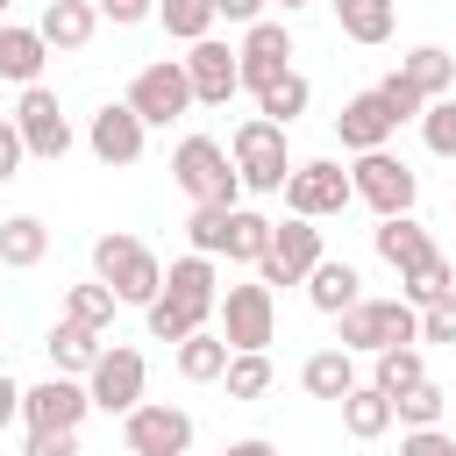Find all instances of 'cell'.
<instances>
[{"label":"cell","mask_w":456,"mask_h":456,"mask_svg":"<svg viewBox=\"0 0 456 456\" xmlns=\"http://www.w3.org/2000/svg\"><path fill=\"white\" fill-rule=\"evenodd\" d=\"M171 178H178V192L192 207H242V171L214 135H185L171 150Z\"/></svg>","instance_id":"1"},{"label":"cell","mask_w":456,"mask_h":456,"mask_svg":"<svg viewBox=\"0 0 456 456\" xmlns=\"http://www.w3.org/2000/svg\"><path fill=\"white\" fill-rule=\"evenodd\" d=\"M93 278H100L121 306H150V299L164 292V264H157V249L135 242V235H121V228L93 242Z\"/></svg>","instance_id":"2"},{"label":"cell","mask_w":456,"mask_h":456,"mask_svg":"<svg viewBox=\"0 0 456 456\" xmlns=\"http://www.w3.org/2000/svg\"><path fill=\"white\" fill-rule=\"evenodd\" d=\"M399 342H420V306H406L399 292L392 299H356L335 321V349H349V356H378V349H399Z\"/></svg>","instance_id":"3"},{"label":"cell","mask_w":456,"mask_h":456,"mask_svg":"<svg viewBox=\"0 0 456 456\" xmlns=\"http://www.w3.org/2000/svg\"><path fill=\"white\" fill-rule=\"evenodd\" d=\"M228 157H235V171H242V192H285V178H292L285 128H278V121H264V114H249V121L235 128Z\"/></svg>","instance_id":"4"},{"label":"cell","mask_w":456,"mask_h":456,"mask_svg":"<svg viewBox=\"0 0 456 456\" xmlns=\"http://www.w3.org/2000/svg\"><path fill=\"white\" fill-rule=\"evenodd\" d=\"M349 185H356V200H363L378 221H392V214H413V200H420V178H413V164H406V157H392V150H363V157L349 164Z\"/></svg>","instance_id":"5"},{"label":"cell","mask_w":456,"mask_h":456,"mask_svg":"<svg viewBox=\"0 0 456 456\" xmlns=\"http://www.w3.org/2000/svg\"><path fill=\"white\" fill-rule=\"evenodd\" d=\"M128 107L142 114V128H171L185 121L200 100H192V78H185V57H164V64H142L135 86H128Z\"/></svg>","instance_id":"6"},{"label":"cell","mask_w":456,"mask_h":456,"mask_svg":"<svg viewBox=\"0 0 456 456\" xmlns=\"http://www.w3.org/2000/svg\"><path fill=\"white\" fill-rule=\"evenodd\" d=\"M356 200V185H349V171L335 164V157H306V164H292V178H285V214H299V221H328V214H342Z\"/></svg>","instance_id":"7"},{"label":"cell","mask_w":456,"mask_h":456,"mask_svg":"<svg viewBox=\"0 0 456 456\" xmlns=\"http://www.w3.org/2000/svg\"><path fill=\"white\" fill-rule=\"evenodd\" d=\"M221 342L242 356V349H271L278 342V299H271V285L256 278V285H228L221 292Z\"/></svg>","instance_id":"8"},{"label":"cell","mask_w":456,"mask_h":456,"mask_svg":"<svg viewBox=\"0 0 456 456\" xmlns=\"http://www.w3.org/2000/svg\"><path fill=\"white\" fill-rule=\"evenodd\" d=\"M142 385H150V363H142V349H128V342L100 349V363L86 370V392H93V406H100V413H121V420L142 406Z\"/></svg>","instance_id":"9"},{"label":"cell","mask_w":456,"mask_h":456,"mask_svg":"<svg viewBox=\"0 0 456 456\" xmlns=\"http://www.w3.org/2000/svg\"><path fill=\"white\" fill-rule=\"evenodd\" d=\"M121 442H128V456H192V413L171 399H142L121 420Z\"/></svg>","instance_id":"10"},{"label":"cell","mask_w":456,"mask_h":456,"mask_svg":"<svg viewBox=\"0 0 456 456\" xmlns=\"http://www.w3.org/2000/svg\"><path fill=\"white\" fill-rule=\"evenodd\" d=\"M14 128H21V150L28 157H43V164H64L71 157V121H64V107H57L50 86H21Z\"/></svg>","instance_id":"11"},{"label":"cell","mask_w":456,"mask_h":456,"mask_svg":"<svg viewBox=\"0 0 456 456\" xmlns=\"http://www.w3.org/2000/svg\"><path fill=\"white\" fill-rule=\"evenodd\" d=\"M314 264H321V228L299 221V214H285V221L271 228V249H264L256 278H264V285H306Z\"/></svg>","instance_id":"12"},{"label":"cell","mask_w":456,"mask_h":456,"mask_svg":"<svg viewBox=\"0 0 456 456\" xmlns=\"http://www.w3.org/2000/svg\"><path fill=\"white\" fill-rule=\"evenodd\" d=\"M235 64H242V86H249V93H264L271 78H285V71H292V28H285V21H256V28H242Z\"/></svg>","instance_id":"13"},{"label":"cell","mask_w":456,"mask_h":456,"mask_svg":"<svg viewBox=\"0 0 456 456\" xmlns=\"http://www.w3.org/2000/svg\"><path fill=\"white\" fill-rule=\"evenodd\" d=\"M185 78H192V100H200V107H228V100L242 93V64H235V50L214 43V36L185 50Z\"/></svg>","instance_id":"14"},{"label":"cell","mask_w":456,"mask_h":456,"mask_svg":"<svg viewBox=\"0 0 456 456\" xmlns=\"http://www.w3.org/2000/svg\"><path fill=\"white\" fill-rule=\"evenodd\" d=\"M86 142H93V157H100V164H135V157H142V142H150V128H142V114H135L128 100H107V107L93 114Z\"/></svg>","instance_id":"15"},{"label":"cell","mask_w":456,"mask_h":456,"mask_svg":"<svg viewBox=\"0 0 456 456\" xmlns=\"http://www.w3.org/2000/svg\"><path fill=\"white\" fill-rule=\"evenodd\" d=\"M86 413H93V392L78 378H43V385L21 392V420L28 428H78Z\"/></svg>","instance_id":"16"},{"label":"cell","mask_w":456,"mask_h":456,"mask_svg":"<svg viewBox=\"0 0 456 456\" xmlns=\"http://www.w3.org/2000/svg\"><path fill=\"white\" fill-rule=\"evenodd\" d=\"M392 128H399V121H392V107L378 100V86L349 93V100H342V114H335V135H342V150H356V157H363V150H385V142H392Z\"/></svg>","instance_id":"17"},{"label":"cell","mask_w":456,"mask_h":456,"mask_svg":"<svg viewBox=\"0 0 456 456\" xmlns=\"http://www.w3.org/2000/svg\"><path fill=\"white\" fill-rule=\"evenodd\" d=\"M164 299H178L185 314H221V278H214V256H200V249H185L171 271H164Z\"/></svg>","instance_id":"18"},{"label":"cell","mask_w":456,"mask_h":456,"mask_svg":"<svg viewBox=\"0 0 456 456\" xmlns=\"http://www.w3.org/2000/svg\"><path fill=\"white\" fill-rule=\"evenodd\" d=\"M306 299H314V314H349L356 299H363V278H356V264L349 256H321L314 264V278H306Z\"/></svg>","instance_id":"19"},{"label":"cell","mask_w":456,"mask_h":456,"mask_svg":"<svg viewBox=\"0 0 456 456\" xmlns=\"http://www.w3.org/2000/svg\"><path fill=\"white\" fill-rule=\"evenodd\" d=\"M370 242H378V256H385L392 271H413V264H428V256H435V235H428L413 214L378 221V228H370Z\"/></svg>","instance_id":"20"},{"label":"cell","mask_w":456,"mask_h":456,"mask_svg":"<svg viewBox=\"0 0 456 456\" xmlns=\"http://www.w3.org/2000/svg\"><path fill=\"white\" fill-rule=\"evenodd\" d=\"M93 28H100V7H93V0H50L43 21H36V36H43L50 50H86Z\"/></svg>","instance_id":"21"},{"label":"cell","mask_w":456,"mask_h":456,"mask_svg":"<svg viewBox=\"0 0 456 456\" xmlns=\"http://www.w3.org/2000/svg\"><path fill=\"white\" fill-rule=\"evenodd\" d=\"M43 64H50V43L21 21H0V78L14 86H43Z\"/></svg>","instance_id":"22"},{"label":"cell","mask_w":456,"mask_h":456,"mask_svg":"<svg viewBox=\"0 0 456 456\" xmlns=\"http://www.w3.org/2000/svg\"><path fill=\"white\" fill-rule=\"evenodd\" d=\"M399 78H406L420 100H449V93H456V57H449L442 43H420V50L399 57Z\"/></svg>","instance_id":"23"},{"label":"cell","mask_w":456,"mask_h":456,"mask_svg":"<svg viewBox=\"0 0 456 456\" xmlns=\"http://www.w3.org/2000/svg\"><path fill=\"white\" fill-rule=\"evenodd\" d=\"M299 385H306L314 399H335V406H342V399L356 392V356L328 342V349H314V356L299 363Z\"/></svg>","instance_id":"24"},{"label":"cell","mask_w":456,"mask_h":456,"mask_svg":"<svg viewBox=\"0 0 456 456\" xmlns=\"http://www.w3.org/2000/svg\"><path fill=\"white\" fill-rule=\"evenodd\" d=\"M43 349H50V363H57V378H86V370L100 363V349H107V342H100L93 328H78V321H57Z\"/></svg>","instance_id":"25"},{"label":"cell","mask_w":456,"mask_h":456,"mask_svg":"<svg viewBox=\"0 0 456 456\" xmlns=\"http://www.w3.org/2000/svg\"><path fill=\"white\" fill-rule=\"evenodd\" d=\"M43 256H50V228L36 214H7L0 221V264L7 271H36Z\"/></svg>","instance_id":"26"},{"label":"cell","mask_w":456,"mask_h":456,"mask_svg":"<svg viewBox=\"0 0 456 456\" xmlns=\"http://www.w3.org/2000/svg\"><path fill=\"white\" fill-rule=\"evenodd\" d=\"M328 7H335V28L349 43H385L399 21V0H328Z\"/></svg>","instance_id":"27"},{"label":"cell","mask_w":456,"mask_h":456,"mask_svg":"<svg viewBox=\"0 0 456 456\" xmlns=\"http://www.w3.org/2000/svg\"><path fill=\"white\" fill-rule=\"evenodd\" d=\"M228 356H235V349L200 328V335L178 342V378H185V385H214V378H228Z\"/></svg>","instance_id":"28"},{"label":"cell","mask_w":456,"mask_h":456,"mask_svg":"<svg viewBox=\"0 0 456 456\" xmlns=\"http://www.w3.org/2000/svg\"><path fill=\"white\" fill-rule=\"evenodd\" d=\"M385 399H406L413 385H428V356L413 349V342H399V349H378V378H370Z\"/></svg>","instance_id":"29"},{"label":"cell","mask_w":456,"mask_h":456,"mask_svg":"<svg viewBox=\"0 0 456 456\" xmlns=\"http://www.w3.org/2000/svg\"><path fill=\"white\" fill-rule=\"evenodd\" d=\"M392 420H399V413H392V399H385L378 385H356V392L342 399V428H349L356 442H378V435H385Z\"/></svg>","instance_id":"30"},{"label":"cell","mask_w":456,"mask_h":456,"mask_svg":"<svg viewBox=\"0 0 456 456\" xmlns=\"http://www.w3.org/2000/svg\"><path fill=\"white\" fill-rule=\"evenodd\" d=\"M306 100H314V86H306L299 71H285V78H271V86L256 93V114H264V121H278V128H292V121L306 114Z\"/></svg>","instance_id":"31"},{"label":"cell","mask_w":456,"mask_h":456,"mask_svg":"<svg viewBox=\"0 0 456 456\" xmlns=\"http://www.w3.org/2000/svg\"><path fill=\"white\" fill-rule=\"evenodd\" d=\"M271 228H278V221H264L256 207H235V214H228V264H264Z\"/></svg>","instance_id":"32"},{"label":"cell","mask_w":456,"mask_h":456,"mask_svg":"<svg viewBox=\"0 0 456 456\" xmlns=\"http://www.w3.org/2000/svg\"><path fill=\"white\" fill-rule=\"evenodd\" d=\"M449 285H456V271H449V256H442V249H435L428 264L399 271V299H406V306H435V299H442Z\"/></svg>","instance_id":"33"},{"label":"cell","mask_w":456,"mask_h":456,"mask_svg":"<svg viewBox=\"0 0 456 456\" xmlns=\"http://www.w3.org/2000/svg\"><path fill=\"white\" fill-rule=\"evenodd\" d=\"M114 306H121V299H114L100 278L64 292V321H78V328H93V335H107V328H114Z\"/></svg>","instance_id":"34"},{"label":"cell","mask_w":456,"mask_h":456,"mask_svg":"<svg viewBox=\"0 0 456 456\" xmlns=\"http://www.w3.org/2000/svg\"><path fill=\"white\" fill-rule=\"evenodd\" d=\"M157 21H164L178 43H207L221 14H214V0H157Z\"/></svg>","instance_id":"35"},{"label":"cell","mask_w":456,"mask_h":456,"mask_svg":"<svg viewBox=\"0 0 456 456\" xmlns=\"http://www.w3.org/2000/svg\"><path fill=\"white\" fill-rule=\"evenodd\" d=\"M271 378H278L271 356H264V349H242V356H228V378H221V385H228V399H264Z\"/></svg>","instance_id":"36"},{"label":"cell","mask_w":456,"mask_h":456,"mask_svg":"<svg viewBox=\"0 0 456 456\" xmlns=\"http://www.w3.org/2000/svg\"><path fill=\"white\" fill-rule=\"evenodd\" d=\"M142 314H150V335H157V342H171V349H178L185 335H200V328H207L200 314H185V306H178V299H164V292H157Z\"/></svg>","instance_id":"37"},{"label":"cell","mask_w":456,"mask_h":456,"mask_svg":"<svg viewBox=\"0 0 456 456\" xmlns=\"http://www.w3.org/2000/svg\"><path fill=\"white\" fill-rule=\"evenodd\" d=\"M228 214H235V207H192L185 235H192L200 256H228Z\"/></svg>","instance_id":"38"},{"label":"cell","mask_w":456,"mask_h":456,"mask_svg":"<svg viewBox=\"0 0 456 456\" xmlns=\"http://www.w3.org/2000/svg\"><path fill=\"white\" fill-rule=\"evenodd\" d=\"M442 406H449V392L428 378V385H413L406 399H392V413L406 420V428H442Z\"/></svg>","instance_id":"39"},{"label":"cell","mask_w":456,"mask_h":456,"mask_svg":"<svg viewBox=\"0 0 456 456\" xmlns=\"http://www.w3.org/2000/svg\"><path fill=\"white\" fill-rule=\"evenodd\" d=\"M420 135H428V150H435V157H449V164H456V93H449V100H428Z\"/></svg>","instance_id":"40"},{"label":"cell","mask_w":456,"mask_h":456,"mask_svg":"<svg viewBox=\"0 0 456 456\" xmlns=\"http://www.w3.org/2000/svg\"><path fill=\"white\" fill-rule=\"evenodd\" d=\"M378 100L392 107V121H420V114H428V100H420V93H413L399 71H385V78H378Z\"/></svg>","instance_id":"41"},{"label":"cell","mask_w":456,"mask_h":456,"mask_svg":"<svg viewBox=\"0 0 456 456\" xmlns=\"http://www.w3.org/2000/svg\"><path fill=\"white\" fill-rule=\"evenodd\" d=\"M420 342H456V285L435 306H420Z\"/></svg>","instance_id":"42"},{"label":"cell","mask_w":456,"mask_h":456,"mask_svg":"<svg viewBox=\"0 0 456 456\" xmlns=\"http://www.w3.org/2000/svg\"><path fill=\"white\" fill-rule=\"evenodd\" d=\"M21 456H78V428H28Z\"/></svg>","instance_id":"43"},{"label":"cell","mask_w":456,"mask_h":456,"mask_svg":"<svg viewBox=\"0 0 456 456\" xmlns=\"http://www.w3.org/2000/svg\"><path fill=\"white\" fill-rule=\"evenodd\" d=\"M399 456H456V435H442V428H406V435H399Z\"/></svg>","instance_id":"44"},{"label":"cell","mask_w":456,"mask_h":456,"mask_svg":"<svg viewBox=\"0 0 456 456\" xmlns=\"http://www.w3.org/2000/svg\"><path fill=\"white\" fill-rule=\"evenodd\" d=\"M21 157H28L21 150V128H14V114H0V185L21 178Z\"/></svg>","instance_id":"45"},{"label":"cell","mask_w":456,"mask_h":456,"mask_svg":"<svg viewBox=\"0 0 456 456\" xmlns=\"http://www.w3.org/2000/svg\"><path fill=\"white\" fill-rule=\"evenodd\" d=\"M100 14H107L114 28H135V21H150V14H157V0H100Z\"/></svg>","instance_id":"46"},{"label":"cell","mask_w":456,"mask_h":456,"mask_svg":"<svg viewBox=\"0 0 456 456\" xmlns=\"http://www.w3.org/2000/svg\"><path fill=\"white\" fill-rule=\"evenodd\" d=\"M264 7H271V0H214V14H221V21H235V28H256V21H264Z\"/></svg>","instance_id":"47"},{"label":"cell","mask_w":456,"mask_h":456,"mask_svg":"<svg viewBox=\"0 0 456 456\" xmlns=\"http://www.w3.org/2000/svg\"><path fill=\"white\" fill-rule=\"evenodd\" d=\"M21 392H28V385H14V378L0 370V428H7V420H21Z\"/></svg>","instance_id":"48"},{"label":"cell","mask_w":456,"mask_h":456,"mask_svg":"<svg viewBox=\"0 0 456 456\" xmlns=\"http://www.w3.org/2000/svg\"><path fill=\"white\" fill-rule=\"evenodd\" d=\"M221 456H278V449H271V442H264V435H242V442H228V449H221Z\"/></svg>","instance_id":"49"},{"label":"cell","mask_w":456,"mask_h":456,"mask_svg":"<svg viewBox=\"0 0 456 456\" xmlns=\"http://www.w3.org/2000/svg\"><path fill=\"white\" fill-rule=\"evenodd\" d=\"M278 7H285V14H299V7H314V0H278Z\"/></svg>","instance_id":"50"},{"label":"cell","mask_w":456,"mask_h":456,"mask_svg":"<svg viewBox=\"0 0 456 456\" xmlns=\"http://www.w3.org/2000/svg\"><path fill=\"white\" fill-rule=\"evenodd\" d=\"M7 7H14V0H0V14H7Z\"/></svg>","instance_id":"51"},{"label":"cell","mask_w":456,"mask_h":456,"mask_svg":"<svg viewBox=\"0 0 456 456\" xmlns=\"http://www.w3.org/2000/svg\"><path fill=\"white\" fill-rule=\"evenodd\" d=\"M93 7H100V0H93Z\"/></svg>","instance_id":"52"}]
</instances>
